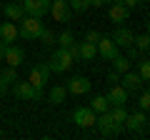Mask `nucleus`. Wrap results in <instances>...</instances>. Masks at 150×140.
I'll list each match as a JSON object with an SVG mask.
<instances>
[{"mask_svg":"<svg viewBox=\"0 0 150 140\" xmlns=\"http://www.w3.org/2000/svg\"><path fill=\"white\" fill-rule=\"evenodd\" d=\"M48 78H50V65H48V63L33 65L30 73H28V83L35 88V93H38V98H40V100L45 98V83H48Z\"/></svg>","mask_w":150,"mask_h":140,"instance_id":"obj_1","label":"nucleus"},{"mask_svg":"<svg viewBox=\"0 0 150 140\" xmlns=\"http://www.w3.org/2000/svg\"><path fill=\"white\" fill-rule=\"evenodd\" d=\"M43 33V20L40 18H33V15H23L18 20V38L23 40H38Z\"/></svg>","mask_w":150,"mask_h":140,"instance_id":"obj_2","label":"nucleus"},{"mask_svg":"<svg viewBox=\"0 0 150 140\" xmlns=\"http://www.w3.org/2000/svg\"><path fill=\"white\" fill-rule=\"evenodd\" d=\"M95 125H98V130H100V135H103V138H118V135L125 130V125L115 123V120H112V115L108 113V110H105V113H98Z\"/></svg>","mask_w":150,"mask_h":140,"instance_id":"obj_3","label":"nucleus"},{"mask_svg":"<svg viewBox=\"0 0 150 140\" xmlns=\"http://www.w3.org/2000/svg\"><path fill=\"white\" fill-rule=\"evenodd\" d=\"M48 65H50V73H68V70L75 65V60H73V55H70L68 48H58L53 55H50Z\"/></svg>","mask_w":150,"mask_h":140,"instance_id":"obj_4","label":"nucleus"},{"mask_svg":"<svg viewBox=\"0 0 150 140\" xmlns=\"http://www.w3.org/2000/svg\"><path fill=\"white\" fill-rule=\"evenodd\" d=\"M95 120H98V113L90 105H80V108L73 110V123L78 125V128H93Z\"/></svg>","mask_w":150,"mask_h":140,"instance_id":"obj_5","label":"nucleus"},{"mask_svg":"<svg viewBox=\"0 0 150 140\" xmlns=\"http://www.w3.org/2000/svg\"><path fill=\"white\" fill-rule=\"evenodd\" d=\"M98 55H100L103 60H112L115 55H120V48H118V43L110 38V35H100V40H98Z\"/></svg>","mask_w":150,"mask_h":140,"instance_id":"obj_6","label":"nucleus"},{"mask_svg":"<svg viewBox=\"0 0 150 140\" xmlns=\"http://www.w3.org/2000/svg\"><path fill=\"white\" fill-rule=\"evenodd\" d=\"M50 15L58 23H68L73 15V8H70L68 0H50Z\"/></svg>","mask_w":150,"mask_h":140,"instance_id":"obj_7","label":"nucleus"},{"mask_svg":"<svg viewBox=\"0 0 150 140\" xmlns=\"http://www.w3.org/2000/svg\"><path fill=\"white\" fill-rule=\"evenodd\" d=\"M25 8V15L33 18H43L45 13H50V0H20Z\"/></svg>","mask_w":150,"mask_h":140,"instance_id":"obj_8","label":"nucleus"},{"mask_svg":"<svg viewBox=\"0 0 150 140\" xmlns=\"http://www.w3.org/2000/svg\"><path fill=\"white\" fill-rule=\"evenodd\" d=\"M125 130H130V133H143L145 128H148V118H145V110H138V113H128V118H125Z\"/></svg>","mask_w":150,"mask_h":140,"instance_id":"obj_9","label":"nucleus"},{"mask_svg":"<svg viewBox=\"0 0 150 140\" xmlns=\"http://www.w3.org/2000/svg\"><path fill=\"white\" fill-rule=\"evenodd\" d=\"M68 95H85V93H90V88H93V83L88 80L85 75H75V78H70L68 80Z\"/></svg>","mask_w":150,"mask_h":140,"instance_id":"obj_10","label":"nucleus"},{"mask_svg":"<svg viewBox=\"0 0 150 140\" xmlns=\"http://www.w3.org/2000/svg\"><path fill=\"white\" fill-rule=\"evenodd\" d=\"M3 60H5L8 65H13V68L23 65V63H25V48H20L18 43H10L5 48V58H3Z\"/></svg>","mask_w":150,"mask_h":140,"instance_id":"obj_11","label":"nucleus"},{"mask_svg":"<svg viewBox=\"0 0 150 140\" xmlns=\"http://www.w3.org/2000/svg\"><path fill=\"white\" fill-rule=\"evenodd\" d=\"M108 18H110V23H125L130 18V8L118 3V0H112L110 8H108Z\"/></svg>","mask_w":150,"mask_h":140,"instance_id":"obj_12","label":"nucleus"},{"mask_svg":"<svg viewBox=\"0 0 150 140\" xmlns=\"http://www.w3.org/2000/svg\"><path fill=\"white\" fill-rule=\"evenodd\" d=\"M13 95L20 98V100H40L38 93H35V88H33L28 80H20V83L15 80V85H13Z\"/></svg>","mask_w":150,"mask_h":140,"instance_id":"obj_13","label":"nucleus"},{"mask_svg":"<svg viewBox=\"0 0 150 140\" xmlns=\"http://www.w3.org/2000/svg\"><path fill=\"white\" fill-rule=\"evenodd\" d=\"M110 38L115 40V43H118V48H125V50H128L130 45H133L135 35H133V30H130V28H125V25H118V28H115V33H112Z\"/></svg>","mask_w":150,"mask_h":140,"instance_id":"obj_14","label":"nucleus"},{"mask_svg":"<svg viewBox=\"0 0 150 140\" xmlns=\"http://www.w3.org/2000/svg\"><path fill=\"white\" fill-rule=\"evenodd\" d=\"M120 83H123V88L128 93H140L143 90V78L138 75V70H135V73H123V75H120Z\"/></svg>","mask_w":150,"mask_h":140,"instance_id":"obj_15","label":"nucleus"},{"mask_svg":"<svg viewBox=\"0 0 150 140\" xmlns=\"http://www.w3.org/2000/svg\"><path fill=\"white\" fill-rule=\"evenodd\" d=\"M3 15H5L8 20L18 23L23 15H25V8H23L20 0H13V3H5V5H3Z\"/></svg>","mask_w":150,"mask_h":140,"instance_id":"obj_16","label":"nucleus"},{"mask_svg":"<svg viewBox=\"0 0 150 140\" xmlns=\"http://www.w3.org/2000/svg\"><path fill=\"white\" fill-rule=\"evenodd\" d=\"M108 100H110V105H125L128 103V90L118 83H112L110 90H108Z\"/></svg>","mask_w":150,"mask_h":140,"instance_id":"obj_17","label":"nucleus"},{"mask_svg":"<svg viewBox=\"0 0 150 140\" xmlns=\"http://www.w3.org/2000/svg\"><path fill=\"white\" fill-rule=\"evenodd\" d=\"M0 40H3L5 45H10V43H15V40H18V25L13 20H8V23L0 25Z\"/></svg>","mask_w":150,"mask_h":140,"instance_id":"obj_18","label":"nucleus"},{"mask_svg":"<svg viewBox=\"0 0 150 140\" xmlns=\"http://www.w3.org/2000/svg\"><path fill=\"white\" fill-rule=\"evenodd\" d=\"M65 98H68V88H65V85H53L50 93H48V100L53 103V105H63Z\"/></svg>","mask_w":150,"mask_h":140,"instance_id":"obj_19","label":"nucleus"},{"mask_svg":"<svg viewBox=\"0 0 150 140\" xmlns=\"http://www.w3.org/2000/svg\"><path fill=\"white\" fill-rule=\"evenodd\" d=\"M110 63H112V70H115V73H120V75L130 70V58H128V55H115Z\"/></svg>","mask_w":150,"mask_h":140,"instance_id":"obj_20","label":"nucleus"},{"mask_svg":"<svg viewBox=\"0 0 150 140\" xmlns=\"http://www.w3.org/2000/svg\"><path fill=\"white\" fill-rule=\"evenodd\" d=\"M108 113H110L112 120H115V123H120V125H123L125 118H128V110H125V105H110V108H108Z\"/></svg>","mask_w":150,"mask_h":140,"instance_id":"obj_21","label":"nucleus"},{"mask_svg":"<svg viewBox=\"0 0 150 140\" xmlns=\"http://www.w3.org/2000/svg\"><path fill=\"white\" fill-rule=\"evenodd\" d=\"M95 55H98V45L83 40L80 43V60H90V58H95Z\"/></svg>","mask_w":150,"mask_h":140,"instance_id":"obj_22","label":"nucleus"},{"mask_svg":"<svg viewBox=\"0 0 150 140\" xmlns=\"http://www.w3.org/2000/svg\"><path fill=\"white\" fill-rule=\"evenodd\" d=\"M90 108L95 110V113H105L108 108H110V100H108V95H95L90 103Z\"/></svg>","mask_w":150,"mask_h":140,"instance_id":"obj_23","label":"nucleus"},{"mask_svg":"<svg viewBox=\"0 0 150 140\" xmlns=\"http://www.w3.org/2000/svg\"><path fill=\"white\" fill-rule=\"evenodd\" d=\"M133 45H135V48L140 50V53H145V50L150 48V35H148V33H143V35H135Z\"/></svg>","mask_w":150,"mask_h":140,"instance_id":"obj_24","label":"nucleus"},{"mask_svg":"<svg viewBox=\"0 0 150 140\" xmlns=\"http://www.w3.org/2000/svg\"><path fill=\"white\" fill-rule=\"evenodd\" d=\"M138 75L143 78V83H150V58L138 63Z\"/></svg>","mask_w":150,"mask_h":140,"instance_id":"obj_25","label":"nucleus"},{"mask_svg":"<svg viewBox=\"0 0 150 140\" xmlns=\"http://www.w3.org/2000/svg\"><path fill=\"white\" fill-rule=\"evenodd\" d=\"M0 78H3L5 83H15V80H18V70L13 68V65H8V68L0 70Z\"/></svg>","mask_w":150,"mask_h":140,"instance_id":"obj_26","label":"nucleus"},{"mask_svg":"<svg viewBox=\"0 0 150 140\" xmlns=\"http://www.w3.org/2000/svg\"><path fill=\"white\" fill-rule=\"evenodd\" d=\"M68 3L73 8V13H85L90 8V0H68Z\"/></svg>","mask_w":150,"mask_h":140,"instance_id":"obj_27","label":"nucleus"},{"mask_svg":"<svg viewBox=\"0 0 150 140\" xmlns=\"http://www.w3.org/2000/svg\"><path fill=\"white\" fill-rule=\"evenodd\" d=\"M58 43H60V48H68L70 43H75V35H73L70 30H63V33L58 35Z\"/></svg>","mask_w":150,"mask_h":140,"instance_id":"obj_28","label":"nucleus"},{"mask_svg":"<svg viewBox=\"0 0 150 140\" xmlns=\"http://www.w3.org/2000/svg\"><path fill=\"white\" fill-rule=\"evenodd\" d=\"M138 105H140V110L150 113V90H143V93H140V98H138Z\"/></svg>","mask_w":150,"mask_h":140,"instance_id":"obj_29","label":"nucleus"},{"mask_svg":"<svg viewBox=\"0 0 150 140\" xmlns=\"http://www.w3.org/2000/svg\"><path fill=\"white\" fill-rule=\"evenodd\" d=\"M38 40H40V43H45V45H53L55 40H58V35H55L53 30H45V28H43V33H40V38H38Z\"/></svg>","mask_w":150,"mask_h":140,"instance_id":"obj_30","label":"nucleus"},{"mask_svg":"<svg viewBox=\"0 0 150 140\" xmlns=\"http://www.w3.org/2000/svg\"><path fill=\"white\" fill-rule=\"evenodd\" d=\"M68 50H70V55H73V60L78 63V60H80V43H70Z\"/></svg>","mask_w":150,"mask_h":140,"instance_id":"obj_31","label":"nucleus"},{"mask_svg":"<svg viewBox=\"0 0 150 140\" xmlns=\"http://www.w3.org/2000/svg\"><path fill=\"white\" fill-rule=\"evenodd\" d=\"M98 40H100V33L98 30H88L85 33V43H98Z\"/></svg>","mask_w":150,"mask_h":140,"instance_id":"obj_32","label":"nucleus"},{"mask_svg":"<svg viewBox=\"0 0 150 140\" xmlns=\"http://www.w3.org/2000/svg\"><path fill=\"white\" fill-rule=\"evenodd\" d=\"M108 83H120V73H115V70H110V73H108Z\"/></svg>","mask_w":150,"mask_h":140,"instance_id":"obj_33","label":"nucleus"},{"mask_svg":"<svg viewBox=\"0 0 150 140\" xmlns=\"http://www.w3.org/2000/svg\"><path fill=\"white\" fill-rule=\"evenodd\" d=\"M108 3H112V0H90V8H105Z\"/></svg>","mask_w":150,"mask_h":140,"instance_id":"obj_34","label":"nucleus"},{"mask_svg":"<svg viewBox=\"0 0 150 140\" xmlns=\"http://www.w3.org/2000/svg\"><path fill=\"white\" fill-rule=\"evenodd\" d=\"M8 85H10V83H5L3 78H0V98H3V95H8V90H10Z\"/></svg>","mask_w":150,"mask_h":140,"instance_id":"obj_35","label":"nucleus"},{"mask_svg":"<svg viewBox=\"0 0 150 140\" xmlns=\"http://www.w3.org/2000/svg\"><path fill=\"white\" fill-rule=\"evenodd\" d=\"M118 3H123V5H128L130 10H133V8H140V3H138V0H118Z\"/></svg>","mask_w":150,"mask_h":140,"instance_id":"obj_36","label":"nucleus"},{"mask_svg":"<svg viewBox=\"0 0 150 140\" xmlns=\"http://www.w3.org/2000/svg\"><path fill=\"white\" fill-rule=\"evenodd\" d=\"M5 48H8V45H5V43H3V40H0V60L5 58Z\"/></svg>","mask_w":150,"mask_h":140,"instance_id":"obj_37","label":"nucleus"},{"mask_svg":"<svg viewBox=\"0 0 150 140\" xmlns=\"http://www.w3.org/2000/svg\"><path fill=\"white\" fill-rule=\"evenodd\" d=\"M145 33H148V35H150V20L145 23Z\"/></svg>","mask_w":150,"mask_h":140,"instance_id":"obj_38","label":"nucleus"},{"mask_svg":"<svg viewBox=\"0 0 150 140\" xmlns=\"http://www.w3.org/2000/svg\"><path fill=\"white\" fill-rule=\"evenodd\" d=\"M138 3H140V5H145V3H150V0H138Z\"/></svg>","mask_w":150,"mask_h":140,"instance_id":"obj_39","label":"nucleus"},{"mask_svg":"<svg viewBox=\"0 0 150 140\" xmlns=\"http://www.w3.org/2000/svg\"><path fill=\"white\" fill-rule=\"evenodd\" d=\"M145 53H148V58H150V48H148V50H145Z\"/></svg>","mask_w":150,"mask_h":140,"instance_id":"obj_40","label":"nucleus"},{"mask_svg":"<svg viewBox=\"0 0 150 140\" xmlns=\"http://www.w3.org/2000/svg\"><path fill=\"white\" fill-rule=\"evenodd\" d=\"M148 128H150V120H148Z\"/></svg>","mask_w":150,"mask_h":140,"instance_id":"obj_41","label":"nucleus"}]
</instances>
